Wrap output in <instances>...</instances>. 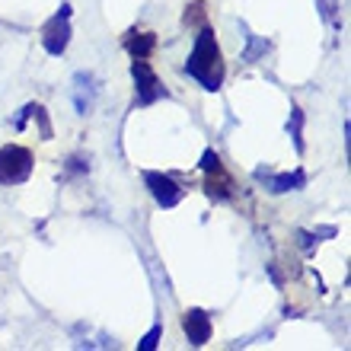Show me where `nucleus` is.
Segmentation results:
<instances>
[{
  "instance_id": "1",
  "label": "nucleus",
  "mask_w": 351,
  "mask_h": 351,
  "mask_svg": "<svg viewBox=\"0 0 351 351\" xmlns=\"http://www.w3.org/2000/svg\"><path fill=\"white\" fill-rule=\"evenodd\" d=\"M185 74L192 77V80H198L208 93H217L223 86L227 64H223V51H221V45H217V36H214L211 26L198 29L192 55L185 61Z\"/></svg>"
},
{
  "instance_id": "2",
  "label": "nucleus",
  "mask_w": 351,
  "mask_h": 351,
  "mask_svg": "<svg viewBox=\"0 0 351 351\" xmlns=\"http://www.w3.org/2000/svg\"><path fill=\"white\" fill-rule=\"evenodd\" d=\"M32 150L23 144L0 147V185H23L32 176Z\"/></svg>"
},
{
  "instance_id": "3",
  "label": "nucleus",
  "mask_w": 351,
  "mask_h": 351,
  "mask_svg": "<svg viewBox=\"0 0 351 351\" xmlns=\"http://www.w3.org/2000/svg\"><path fill=\"white\" fill-rule=\"evenodd\" d=\"M71 36H74V29H71V3H61V10L42 29V45H45V51L51 58H61L67 51V45H71Z\"/></svg>"
},
{
  "instance_id": "4",
  "label": "nucleus",
  "mask_w": 351,
  "mask_h": 351,
  "mask_svg": "<svg viewBox=\"0 0 351 351\" xmlns=\"http://www.w3.org/2000/svg\"><path fill=\"white\" fill-rule=\"evenodd\" d=\"M131 77H134V90H138V106H150V102H157L160 96H167L157 71H154L147 61L134 58V61H131Z\"/></svg>"
},
{
  "instance_id": "5",
  "label": "nucleus",
  "mask_w": 351,
  "mask_h": 351,
  "mask_svg": "<svg viewBox=\"0 0 351 351\" xmlns=\"http://www.w3.org/2000/svg\"><path fill=\"white\" fill-rule=\"evenodd\" d=\"M144 182H147L150 195H154V202L160 204V208H176V204L182 202V185L176 182L173 176L167 173H154V169H147L144 173Z\"/></svg>"
},
{
  "instance_id": "6",
  "label": "nucleus",
  "mask_w": 351,
  "mask_h": 351,
  "mask_svg": "<svg viewBox=\"0 0 351 351\" xmlns=\"http://www.w3.org/2000/svg\"><path fill=\"white\" fill-rule=\"evenodd\" d=\"M182 332L185 339H189V345H195V348H202V345L211 342V316L204 313V310H198V306H192V310H185L182 313Z\"/></svg>"
},
{
  "instance_id": "7",
  "label": "nucleus",
  "mask_w": 351,
  "mask_h": 351,
  "mask_svg": "<svg viewBox=\"0 0 351 351\" xmlns=\"http://www.w3.org/2000/svg\"><path fill=\"white\" fill-rule=\"evenodd\" d=\"M96 96H99V80H96L90 71L74 74V109H77V115H90L93 106H96Z\"/></svg>"
},
{
  "instance_id": "8",
  "label": "nucleus",
  "mask_w": 351,
  "mask_h": 351,
  "mask_svg": "<svg viewBox=\"0 0 351 351\" xmlns=\"http://www.w3.org/2000/svg\"><path fill=\"white\" fill-rule=\"evenodd\" d=\"M256 179H259V182H265V189L271 195L297 192V189H304V185H306V173H304V169H294V173H278V176H271L268 169H256Z\"/></svg>"
},
{
  "instance_id": "9",
  "label": "nucleus",
  "mask_w": 351,
  "mask_h": 351,
  "mask_svg": "<svg viewBox=\"0 0 351 351\" xmlns=\"http://www.w3.org/2000/svg\"><path fill=\"white\" fill-rule=\"evenodd\" d=\"M125 51H128L131 58L147 61V58L157 51V36H154V32H128V38H125Z\"/></svg>"
},
{
  "instance_id": "10",
  "label": "nucleus",
  "mask_w": 351,
  "mask_h": 351,
  "mask_svg": "<svg viewBox=\"0 0 351 351\" xmlns=\"http://www.w3.org/2000/svg\"><path fill=\"white\" fill-rule=\"evenodd\" d=\"M204 189H208V195H211L214 202H227L233 195V179L221 169H214V173H208V182H204Z\"/></svg>"
},
{
  "instance_id": "11",
  "label": "nucleus",
  "mask_w": 351,
  "mask_h": 351,
  "mask_svg": "<svg viewBox=\"0 0 351 351\" xmlns=\"http://www.w3.org/2000/svg\"><path fill=\"white\" fill-rule=\"evenodd\" d=\"M287 134L294 141V150L304 154V109H291V119H287Z\"/></svg>"
},
{
  "instance_id": "12",
  "label": "nucleus",
  "mask_w": 351,
  "mask_h": 351,
  "mask_svg": "<svg viewBox=\"0 0 351 351\" xmlns=\"http://www.w3.org/2000/svg\"><path fill=\"white\" fill-rule=\"evenodd\" d=\"M182 23H185L189 29H202V26H208V7H204V0H195V3H189V7H185Z\"/></svg>"
},
{
  "instance_id": "13",
  "label": "nucleus",
  "mask_w": 351,
  "mask_h": 351,
  "mask_svg": "<svg viewBox=\"0 0 351 351\" xmlns=\"http://www.w3.org/2000/svg\"><path fill=\"white\" fill-rule=\"evenodd\" d=\"M29 109H32V119H36L38 128H42V141H51V138H55V131H51V121H48L45 106H38V102H29Z\"/></svg>"
},
{
  "instance_id": "14",
  "label": "nucleus",
  "mask_w": 351,
  "mask_h": 351,
  "mask_svg": "<svg viewBox=\"0 0 351 351\" xmlns=\"http://www.w3.org/2000/svg\"><path fill=\"white\" fill-rule=\"evenodd\" d=\"M160 335H163V326H154V329H150L147 335H144V339H141V351H154L160 345Z\"/></svg>"
},
{
  "instance_id": "15",
  "label": "nucleus",
  "mask_w": 351,
  "mask_h": 351,
  "mask_svg": "<svg viewBox=\"0 0 351 351\" xmlns=\"http://www.w3.org/2000/svg\"><path fill=\"white\" fill-rule=\"evenodd\" d=\"M221 167H223L221 157H217L211 147L204 150V154H202V169H204V173H214V169H221Z\"/></svg>"
},
{
  "instance_id": "16",
  "label": "nucleus",
  "mask_w": 351,
  "mask_h": 351,
  "mask_svg": "<svg viewBox=\"0 0 351 351\" xmlns=\"http://www.w3.org/2000/svg\"><path fill=\"white\" fill-rule=\"evenodd\" d=\"M316 7H319V13H323V19H332V16H335V10H339V3H335V0H319Z\"/></svg>"
},
{
  "instance_id": "17",
  "label": "nucleus",
  "mask_w": 351,
  "mask_h": 351,
  "mask_svg": "<svg viewBox=\"0 0 351 351\" xmlns=\"http://www.w3.org/2000/svg\"><path fill=\"white\" fill-rule=\"evenodd\" d=\"M67 169H71V173H84V169H90V163L80 160V157H71L67 160Z\"/></svg>"
}]
</instances>
